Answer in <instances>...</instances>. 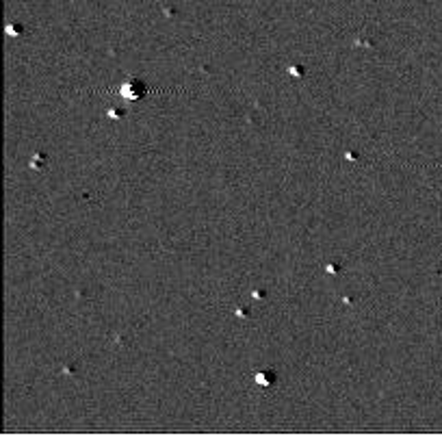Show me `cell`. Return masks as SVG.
Returning a JSON list of instances; mask_svg holds the SVG:
<instances>
[{
    "label": "cell",
    "mask_w": 442,
    "mask_h": 436,
    "mask_svg": "<svg viewBox=\"0 0 442 436\" xmlns=\"http://www.w3.org/2000/svg\"><path fill=\"white\" fill-rule=\"evenodd\" d=\"M122 94L126 96L128 100H139L145 94V85L141 83V80H137V78H130V80H126V83H124Z\"/></svg>",
    "instance_id": "obj_1"
},
{
    "label": "cell",
    "mask_w": 442,
    "mask_h": 436,
    "mask_svg": "<svg viewBox=\"0 0 442 436\" xmlns=\"http://www.w3.org/2000/svg\"><path fill=\"white\" fill-rule=\"evenodd\" d=\"M256 380H258V384H260V386H271L273 382H276V373H273V371H267V373H258Z\"/></svg>",
    "instance_id": "obj_2"
}]
</instances>
